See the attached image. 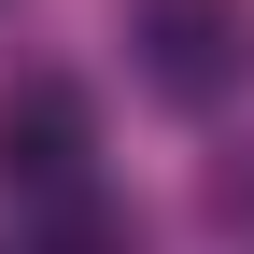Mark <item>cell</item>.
I'll use <instances>...</instances> for the list:
<instances>
[{
    "mask_svg": "<svg viewBox=\"0 0 254 254\" xmlns=\"http://www.w3.org/2000/svg\"><path fill=\"white\" fill-rule=\"evenodd\" d=\"M127 57H141V85L170 113H212L254 71V14L240 0H127Z\"/></svg>",
    "mask_w": 254,
    "mask_h": 254,
    "instance_id": "1",
    "label": "cell"
},
{
    "mask_svg": "<svg viewBox=\"0 0 254 254\" xmlns=\"http://www.w3.org/2000/svg\"><path fill=\"white\" fill-rule=\"evenodd\" d=\"M0 198H14V212L99 198V113H85V85L28 71L14 99H0Z\"/></svg>",
    "mask_w": 254,
    "mask_h": 254,
    "instance_id": "2",
    "label": "cell"
},
{
    "mask_svg": "<svg viewBox=\"0 0 254 254\" xmlns=\"http://www.w3.org/2000/svg\"><path fill=\"white\" fill-rule=\"evenodd\" d=\"M28 254H141V226L113 198H57V212H28Z\"/></svg>",
    "mask_w": 254,
    "mask_h": 254,
    "instance_id": "3",
    "label": "cell"
}]
</instances>
